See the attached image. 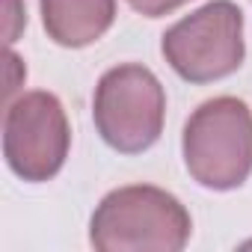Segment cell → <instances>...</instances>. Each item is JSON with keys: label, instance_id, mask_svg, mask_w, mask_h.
I'll return each instance as SVG.
<instances>
[{"label": "cell", "instance_id": "3", "mask_svg": "<svg viewBox=\"0 0 252 252\" xmlns=\"http://www.w3.org/2000/svg\"><path fill=\"white\" fill-rule=\"evenodd\" d=\"M92 119L110 149L122 155H140L160 140L166 92L152 68L137 63L116 65L95 86Z\"/></svg>", "mask_w": 252, "mask_h": 252}, {"label": "cell", "instance_id": "2", "mask_svg": "<svg viewBox=\"0 0 252 252\" xmlns=\"http://www.w3.org/2000/svg\"><path fill=\"white\" fill-rule=\"evenodd\" d=\"M181 149L187 172L202 187H240L252 172V110L234 95L199 104L184 125Z\"/></svg>", "mask_w": 252, "mask_h": 252}, {"label": "cell", "instance_id": "5", "mask_svg": "<svg viewBox=\"0 0 252 252\" xmlns=\"http://www.w3.org/2000/svg\"><path fill=\"white\" fill-rule=\"evenodd\" d=\"M68 146H71V131L57 95L36 89L6 104L3 155L18 178L24 181L54 178L68 158Z\"/></svg>", "mask_w": 252, "mask_h": 252}, {"label": "cell", "instance_id": "9", "mask_svg": "<svg viewBox=\"0 0 252 252\" xmlns=\"http://www.w3.org/2000/svg\"><path fill=\"white\" fill-rule=\"evenodd\" d=\"M24 63L12 54V51H6V80H3V101L9 104V98L15 95V89L24 83Z\"/></svg>", "mask_w": 252, "mask_h": 252}, {"label": "cell", "instance_id": "1", "mask_svg": "<svg viewBox=\"0 0 252 252\" xmlns=\"http://www.w3.org/2000/svg\"><path fill=\"white\" fill-rule=\"evenodd\" d=\"M193 231L187 208L152 184L119 187L101 199L89 222L98 252H178Z\"/></svg>", "mask_w": 252, "mask_h": 252}, {"label": "cell", "instance_id": "4", "mask_svg": "<svg viewBox=\"0 0 252 252\" xmlns=\"http://www.w3.org/2000/svg\"><path fill=\"white\" fill-rule=\"evenodd\" d=\"M160 51L190 83L228 77L243 63V15L231 0H211L163 33Z\"/></svg>", "mask_w": 252, "mask_h": 252}, {"label": "cell", "instance_id": "8", "mask_svg": "<svg viewBox=\"0 0 252 252\" xmlns=\"http://www.w3.org/2000/svg\"><path fill=\"white\" fill-rule=\"evenodd\" d=\"M3 6H6V24H3L6 45H15V42H18V33H21L24 24H27V15H24L21 0H3Z\"/></svg>", "mask_w": 252, "mask_h": 252}, {"label": "cell", "instance_id": "6", "mask_svg": "<svg viewBox=\"0 0 252 252\" xmlns=\"http://www.w3.org/2000/svg\"><path fill=\"white\" fill-rule=\"evenodd\" d=\"M42 24L63 48L98 42L116 21V0H39Z\"/></svg>", "mask_w": 252, "mask_h": 252}, {"label": "cell", "instance_id": "7", "mask_svg": "<svg viewBox=\"0 0 252 252\" xmlns=\"http://www.w3.org/2000/svg\"><path fill=\"white\" fill-rule=\"evenodd\" d=\"M187 0H128V6L146 18H160V15H169L175 12L178 6H184Z\"/></svg>", "mask_w": 252, "mask_h": 252}]
</instances>
